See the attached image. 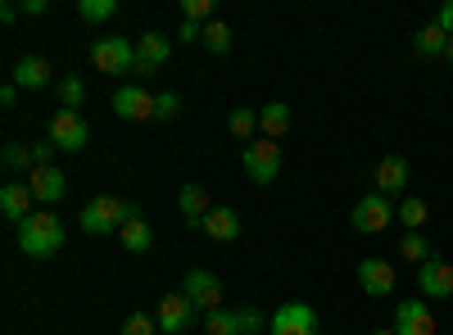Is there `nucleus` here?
<instances>
[{
	"instance_id": "obj_1",
	"label": "nucleus",
	"mask_w": 453,
	"mask_h": 335,
	"mask_svg": "<svg viewBox=\"0 0 453 335\" xmlns=\"http://www.w3.org/2000/svg\"><path fill=\"white\" fill-rule=\"evenodd\" d=\"M19 249L27 258H50L64 249V217H55L50 209H36L23 227H19Z\"/></svg>"
},
{
	"instance_id": "obj_2",
	"label": "nucleus",
	"mask_w": 453,
	"mask_h": 335,
	"mask_svg": "<svg viewBox=\"0 0 453 335\" xmlns=\"http://www.w3.org/2000/svg\"><path fill=\"white\" fill-rule=\"evenodd\" d=\"M136 217H141L136 204H127L119 195H100V200H91L82 209V232L87 236H109V232H123L127 222H136Z\"/></svg>"
},
{
	"instance_id": "obj_3",
	"label": "nucleus",
	"mask_w": 453,
	"mask_h": 335,
	"mask_svg": "<svg viewBox=\"0 0 453 335\" xmlns=\"http://www.w3.org/2000/svg\"><path fill=\"white\" fill-rule=\"evenodd\" d=\"M241 164H245V177L254 186H273L281 177V141H268V136L250 141L241 150Z\"/></svg>"
},
{
	"instance_id": "obj_4",
	"label": "nucleus",
	"mask_w": 453,
	"mask_h": 335,
	"mask_svg": "<svg viewBox=\"0 0 453 335\" xmlns=\"http://www.w3.org/2000/svg\"><path fill=\"white\" fill-rule=\"evenodd\" d=\"M349 222H354V232H358V236H381V232H390V222H395L390 195H381V191H367V195L354 204Z\"/></svg>"
},
{
	"instance_id": "obj_5",
	"label": "nucleus",
	"mask_w": 453,
	"mask_h": 335,
	"mask_svg": "<svg viewBox=\"0 0 453 335\" xmlns=\"http://www.w3.org/2000/svg\"><path fill=\"white\" fill-rule=\"evenodd\" d=\"M87 141H91V127H87V118L78 114V109H59V114L50 118V145L55 150L78 155V150H87Z\"/></svg>"
},
{
	"instance_id": "obj_6",
	"label": "nucleus",
	"mask_w": 453,
	"mask_h": 335,
	"mask_svg": "<svg viewBox=\"0 0 453 335\" xmlns=\"http://www.w3.org/2000/svg\"><path fill=\"white\" fill-rule=\"evenodd\" d=\"M268 335H322L318 331V313L304 300H290L268 317Z\"/></svg>"
},
{
	"instance_id": "obj_7",
	"label": "nucleus",
	"mask_w": 453,
	"mask_h": 335,
	"mask_svg": "<svg viewBox=\"0 0 453 335\" xmlns=\"http://www.w3.org/2000/svg\"><path fill=\"white\" fill-rule=\"evenodd\" d=\"M91 64L100 72H136V46L127 36H104L91 46Z\"/></svg>"
},
{
	"instance_id": "obj_8",
	"label": "nucleus",
	"mask_w": 453,
	"mask_h": 335,
	"mask_svg": "<svg viewBox=\"0 0 453 335\" xmlns=\"http://www.w3.org/2000/svg\"><path fill=\"white\" fill-rule=\"evenodd\" d=\"M181 294L196 304V313H218L222 308V281L213 277V272H204V268H196V272H186V281H181Z\"/></svg>"
},
{
	"instance_id": "obj_9",
	"label": "nucleus",
	"mask_w": 453,
	"mask_h": 335,
	"mask_svg": "<svg viewBox=\"0 0 453 335\" xmlns=\"http://www.w3.org/2000/svg\"><path fill=\"white\" fill-rule=\"evenodd\" d=\"M168 59H173V42H168L164 32H141V36H136V78L159 72Z\"/></svg>"
},
{
	"instance_id": "obj_10",
	"label": "nucleus",
	"mask_w": 453,
	"mask_h": 335,
	"mask_svg": "<svg viewBox=\"0 0 453 335\" xmlns=\"http://www.w3.org/2000/svg\"><path fill=\"white\" fill-rule=\"evenodd\" d=\"M155 322H159L164 335H181V331H191V322H196V304L186 300L181 290H173V294H164V300H159Z\"/></svg>"
},
{
	"instance_id": "obj_11",
	"label": "nucleus",
	"mask_w": 453,
	"mask_h": 335,
	"mask_svg": "<svg viewBox=\"0 0 453 335\" xmlns=\"http://www.w3.org/2000/svg\"><path fill=\"white\" fill-rule=\"evenodd\" d=\"M418 290H422V300H449L453 294V263L449 258H426V263L418 268Z\"/></svg>"
},
{
	"instance_id": "obj_12",
	"label": "nucleus",
	"mask_w": 453,
	"mask_h": 335,
	"mask_svg": "<svg viewBox=\"0 0 453 335\" xmlns=\"http://www.w3.org/2000/svg\"><path fill=\"white\" fill-rule=\"evenodd\" d=\"M395 281H399V272H395L390 258H363L358 263V286L372 294V300H386V294L395 290Z\"/></svg>"
},
{
	"instance_id": "obj_13",
	"label": "nucleus",
	"mask_w": 453,
	"mask_h": 335,
	"mask_svg": "<svg viewBox=\"0 0 453 335\" xmlns=\"http://www.w3.org/2000/svg\"><path fill=\"white\" fill-rule=\"evenodd\" d=\"M0 213H5L14 227H23V222L36 213V195H32V186L27 181H5L0 186Z\"/></svg>"
},
{
	"instance_id": "obj_14",
	"label": "nucleus",
	"mask_w": 453,
	"mask_h": 335,
	"mask_svg": "<svg viewBox=\"0 0 453 335\" xmlns=\"http://www.w3.org/2000/svg\"><path fill=\"white\" fill-rule=\"evenodd\" d=\"M113 114L127 118V123H145V118H155V95H150L141 82L123 87L119 95H113Z\"/></svg>"
},
{
	"instance_id": "obj_15",
	"label": "nucleus",
	"mask_w": 453,
	"mask_h": 335,
	"mask_svg": "<svg viewBox=\"0 0 453 335\" xmlns=\"http://www.w3.org/2000/svg\"><path fill=\"white\" fill-rule=\"evenodd\" d=\"M395 331H399V335H435V317H431L426 300H399V308H395Z\"/></svg>"
},
{
	"instance_id": "obj_16",
	"label": "nucleus",
	"mask_w": 453,
	"mask_h": 335,
	"mask_svg": "<svg viewBox=\"0 0 453 335\" xmlns=\"http://www.w3.org/2000/svg\"><path fill=\"white\" fill-rule=\"evenodd\" d=\"M55 82V68L42 59V55H23L19 64H14V87L19 91H46Z\"/></svg>"
},
{
	"instance_id": "obj_17",
	"label": "nucleus",
	"mask_w": 453,
	"mask_h": 335,
	"mask_svg": "<svg viewBox=\"0 0 453 335\" xmlns=\"http://www.w3.org/2000/svg\"><path fill=\"white\" fill-rule=\"evenodd\" d=\"M27 186H32L36 204H46V209L68 195V177H64L59 168H36V172H27Z\"/></svg>"
},
{
	"instance_id": "obj_18",
	"label": "nucleus",
	"mask_w": 453,
	"mask_h": 335,
	"mask_svg": "<svg viewBox=\"0 0 453 335\" xmlns=\"http://www.w3.org/2000/svg\"><path fill=\"white\" fill-rule=\"evenodd\" d=\"M177 209H181V217L191 222L196 232H200V222L213 213V204H209V191H204V186H196V181H186L181 191H177Z\"/></svg>"
},
{
	"instance_id": "obj_19",
	"label": "nucleus",
	"mask_w": 453,
	"mask_h": 335,
	"mask_svg": "<svg viewBox=\"0 0 453 335\" xmlns=\"http://www.w3.org/2000/svg\"><path fill=\"white\" fill-rule=\"evenodd\" d=\"M376 191H381V195H399L403 191V186H408V159L403 155H386L381 164H376Z\"/></svg>"
},
{
	"instance_id": "obj_20",
	"label": "nucleus",
	"mask_w": 453,
	"mask_h": 335,
	"mask_svg": "<svg viewBox=\"0 0 453 335\" xmlns=\"http://www.w3.org/2000/svg\"><path fill=\"white\" fill-rule=\"evenodd\" d=\"M200 232H204L209 240H236V236H241V213L226 209V204H213V213L200 222Z\"/></svg>"
},
{
	"instance_id": "obj_21",
	"label": "nucleus",
	"mask_w": 453,
	"mask_h": 335,
	"mask_svg": "<svg viewBox=\"0 0 453 335\" xmlns=\"http://www.w3.org/2000/svg\"><path fill=\"white\" fill-rule=\"evenodd\" d=\"M258 132L268 136V141H281V136L290 132V104H286V100L263 104V109H258Z\"/></svg>"
},
{
	"instance_id": "obj_22",
	"label": "nucleus",
	"mask_w": 453,
	"mask_h": 335,
	"mask_svg": "<svg viewBox=\"0 0 453 335\" xmlns=\"http://www.w3.org/2000/svg\"><path fill=\"white\" fill-rule=\"evenodd\" d=\"M449 42H453V36L444 32V27H435V23H426L418 36H412V50H418L422 59H435V55H444L449 50Z\"/></svg>"
},
{
	"instance_id": "obj_23",
	"label": "nucleus",
	"mask_w": 453,
	"mask_h": 335,
	"mask_svg": "<svg viewBox=\"0 0 453 335\" xmlns=\"http://www.w3.org/2000/svg\"><path fill=\"white\" fill-rule=\"evenodd\" d=\"M55 91H59V109H78V114H82V104H87V82L82 78L64 72V78L55 82Z\"/></svg>"
},
{
	"instance_id": "obj_24",
	"label": "nucleus",
	"mask_w": 453,
	"mask_h": 335,
	"mask_svg": "<svg viewBox=\"0 0 453 335\" xmlns=\"http://www.w3.org/2000/svg\"><path fill=\"white\" fill-rule=\"evenodd\" d=\"M426 217H431V209H426V200H418V195H408V200L395 209V222H403L408 232H422Z\"/></svg>"
},
{
	"instance_id": "obj_25",
	"label": "nucleus",
	"mask_w": 453,
	"mask_h": 335,
	"mask_svg": "<svg viewBox=\"0 0 453 335\" xmlns=\"http://www.w3.org/2000/svg\"><path fill=\"white\" fill-rule=\"evenodd\" d=\"M119 240L127 245V254H145L150 245H155V232H150L145 217H136V222H127V227L119 232Z\"/></svg>"
},
{
	"instance_id": "obj_26",
	"label": "nucleus",
	"mask_w": 453,
	"mask_h": 335,
	"mask_svg": "<svg viewBox=\"0 0 453 335\" xmlns=\"http://www.w3.org/2000/svg\"><path fill=\"white\" fill-rule=\"evenodd\" d=\"M226 132L250 145L254 132H258V109H232V118H226Z\"/></svg>"
},
{
	"instance_id": "obj_27",
	"label": "nucleus",
	"mask_w": 453,
	"mask_h": 335,
	"mask_svg": "<svg viewBox=\"0 0 453 335\" xmlns=\"http://www.w3.org/2000/svg\"><path fill=\"white\" fill-rule=\"evenodd\" d=\"M399 258H403V263H412V268H422L426 258H431V245H426V236H422V232H408V236L399 240Z\"/></svg>"
},
{
	"instance_id": "obj_28",
	"label": "nucleus",
	"mask_w": 453,
	"mask_h": 335,
	"mask_svg": "<svg viewBox=\"0 0 453 335\" xmlns=\"http://www.w3.org/2000/svg\"><path fill=\"white\" fill-rule=\"evenodd\" d=\"M204 46H209V55H226L232 50V27H226L222 19L204 23Z\"/></svg>"
},
{
	"instance_id": "obj_29",
	"label": "nucleus",
	"mask_w": 453,
	"mask_h": 335,
	"mask_svg": "<svg viewBox=\"0 0 453 335\" xmlns=\"http://www.w3.org/2000/svg\"><path fill=\"white\" fill-rule=\"evenodd\" d=\"M204 335H241V317L226 313V308H218V313L204 317Z\"/></svg>"
},
{
	"instance_id": "obj_30",
	"label": "nucleus",
	"mask_w": 453,
	"mask_h": 335,
	"mask_svg": "<svg viewBox=\"0 0 453 335\" xmlns=\"http://www.w3.org/2000/svg\"><path fill=\"white\" fill-rule=\"evenodd\" d=\"M78 14L87 23H104V19L119 14V0H78Z\"/></svg>"
},
{
	"instance_id": "obj_31",
	"label": "nucleus",
	"mask_w": 453,
	"mask_h": 335,
	"mask_svg": "<svg viewBox=\"0 0 453 335\" xmlns=\"http://www.w3.org/2000/svg\"><path fill=\"white\" fill-rule=\"evenodd\" d=\"M177 114H181V95H177V91L155 95V123H173Z\"/></svg>"
},
{
	"instance_id": "obj_32",
	"label": "nucleus",
	"mask_w": 453,
	"mask_h": 335,
	"mask_svg": "<svg viewBox=\"0 0 453 335\" xmlns=\"http://www.w3.org/2000/svg\"><path fill=\"white\" fill-rule=\"evenodd\" d=\"M159 331V322L155 317H145V313H132L127 322H123V331L119 335H155Z\"/></svg>"
},
{
	"instance_id": "obj_33",
	"label": "nucleus",
	"mask_w": 453,
	"mask_h": 335,
	"mask_svg": "<svg viewBox=\"0 0 453 335\" xmlns=\"http://www.w3.org/2000/svg\"><path fill=\"white\" fill-rule=\"evenodd\" d=\"M236 317H241V335H258L263 326H268V317H263V313H258L254 304H245V308H241Z\"/></svg>"
},
{
	"instance_id": "obj_34",
	"label": "nucleus",
	"mask_w": 453,
	"mask_h": 335,
	"mask_svg": "<svg viewBox=\"0 0 453 335\" xmlns=\"http://www.w3.org/2000/svg\"><path fill=\"white\" fill-rule=\"evenodd\" d=\"M5 168H36L32 164V145H5Z\"/></svg>"
},
{
	"instance_id": "obj_35",
	"label": "nucleus",
	"mask_w": 453,
	"mask_h": 335,
	"mask_svg": "<svg viewBox=\"0 0 453 335\" xmlns=\"http://www.w3.org/2000/svg\"><path fill=\"white\" fill-rule=\"evenodd\" d=\"M181 10H186V19H191V23H213V10L218 5H213V0H186Z\"/></svg>"
},
{
	"instance_id": "obj_36",
	"label": "nucleus",
	"mask_w": 453,
	"mask_h": 335,
	"mask_svg": "<svg viewBox=\"0 0 453 335\" xmlns=\"http://www.w3.org/2000/svg\"><path fill=\"white\" fill-rule=\"evenodd\" d=\"M32 164H36V168H55V145H50V141L32 145ZM36 168H32V172H36Z\"/></svg>"
},
{
	"instance_id": "obj_37",
	"label": "nucleus",
	"mask_w": 453,
	"mask_h": 335,
	"mask_svg": "<svg viewBox=\"0 0 453 335\" xmlns=\"http://www.w3.org/2000/svg\"><path fill=\"white\" fill-rule=\"evenodd\" d=\"M431 23H435V27H444V32L453 36V0H444V5L435 10V19H431Z\"/></svg>"
},
{
	"instance_id": "obj_38",
	"label": "nucleus",
	"mask_w": 453,
	"mask_h": 335,
	"mask_svg": "<svg viewBox=\"0 0 453 335\" xmlns=\"http://www.w3.org/2000/svg\"><path fill=\"white\" fill-rule=\"evenodd\" d=\"M14 100H19V87H14V82H5V87H0V104L14 109Z\"/></svg>"
},
{
	"instance_id": "obj_39",
	"label": "nucleus",
	"mask_w": 453,
	"mask_h": 335,
	"mask_svg": "<svg viewBox=\"0 0 453 335\" xmlns=\"http://www.w3.org/2000/svg\"><path fill=\"white\" fill-rule=\"evenodd\" d=\"M19 10H23V14H32V19H36V14H46V10H50V5H46V0H23V5H19Z\"/></svg>"
},
{
	"instance_id": "obj_40",
	"label": "nucleus",
	"mask_w": 453,
	"mask_h": 335,
	"mask_svg": "<svg viewBox=\"0 0 453 335\" xmlns=\"http://www.w3.org/2000/svg\"><path fill=\"white\" fill-rule=\"evenodd\" d=\"M19 14H23V10H19V5H0V19H5V23H14V19H19Z\"/></svg>"
},
{
	"instance_id": "obj_41",
	"label": "nucleus",
	"mask_w": 453,
	"mask_h": 335,
	"mask_svg": "<svg viewBox=\"0 0 453 335\" xmlns=\"http://www.w3.org/2000/svg\"><path fill=\"white\" fill-rule=\"evenodd\" d=\"M372 335H399V331H395V326H376Z\"/></svg>"
},
{
	"instance_id": "obj_42",
	"label": "nucleus",
	"mask_w": 453,
	"mask_h": 335,
	"mask_svg": "<svg viewBox=\"0 0 453 335\" xmlns=\"http://www.w3.org/2000/svg\"><path fill=\"white\" fill-rule=\"evenodd\" d=\"M444 59H449V64H453V42H449V50H444Z\"/></svg>"
},
{
	"instance_id": "obj_43",
	"label": "nucleus",
	"mask_w": 453,
	"mask_h": 335,
	"mask_svg": "<svg viewBox=\"0 0 453 335\" xmlns=\"http://www.w3.org/2000/svg\"><path fill=\"white\" fill-rule=\"evenodd\" d=\"M322 335H331V331H322Z\"/></svg>"
}]
</instances>
